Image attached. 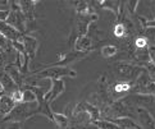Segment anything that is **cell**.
<instances>
[{
  "instance_id": "cell-31",
  "label": "cell",
  "mask_w": 155,
  "mask_h": 129,
  "mask_svg": "<svg viewBox=\"0 0 155 129\" xmlns=\"http://www.w3.org/2000/svg\"><path fill=\"white\" fill-rule=\"evenodd\" d=\"M154 19H155V18H154Z\"/></svg>"
},
{
  "instance_id": "cell-8",
  "label": "cell",
  "mask_w": 155,
  "mask_h": 129,
  "mask_svg": "<svg viewBox=\"0 0 155 129\" xmlns=\"http://www.w3.org/2000/svg\"><path fill=\"white\" fill-rule=\"evenodd\" d=\"M19 41L23 44L26 55L30 59H34L36 56V53H37V49H38V41L34 36H30V35H22Z\"/></svg>"
},
{
  "instance_id": "cell-9",
  "label": "cell",
  "mask_w": 155,
  "mask_h": 129,
  "mask_svg": "<svg viewBox=\"0 0 155 129\" xmlns=\"http://www.w3.org/2000/svg\"><path fill=\"white\" fill-rule=\"evenodd\" d=\"M14 106L15 104L12 97L7 93H3V96L0 97V121H3L8 116V114L14 109Z\"/></svg>"
},
{
  "instance_id": "cell-4",
  "label": "cell",
  "mask_w": 155,
  "mask_h": 129,
  "mask_svg": "<svg viewBox=\"0 0 155 129\" xmlns=\"http://www.w3.org/2000/svg\"><path fill=\"white\" fill-rule=\"evenodd\" d=\"M90 54V51H86V53H82V51H71L68 54H64V55H60L59 60L57 63H51V64H46L45 66H68L71 64L76 63L81 59L86 58L87 55Z\"/></svg>"
},
{
  "instance_id": "cell-19",
  "label": "cell",
  "mask_w": 155,
  "mask_h": 129,
  "mask_svg": "<svg viewBox=\"0 0 155 129\" xmlns=\"http://www.w3.org/2000/svg\"><path fill=\"white\" fill-rule=\"evenodd\" d=\"M10 49H12V41H9L7 37L0 35V51L4 54V53H8Z\"/></svg>"
},
{
  "instance_id": "cell-5",
  "label": "cell",
  "mask_w": 155,
  "mask_h": 129,
  "mask_svg": "<svg viewBox=\"0 0 155 129\" xmlns=\"http://www.w3.org/2000/svg\"><path fill=\"white\" fill-rule=\"evenodd\" d=\"M95 21H97V14H90V15H80L77 14V19H76V30H77V37L78 36H84L88 33L91 24Z\"/></svg>"
},
{
  "instance_id": "cell-23",
  "label": "cell",
  "mask_w": 155,
  "mask_h": 129,
  "mask_svg": "<svg viewBox=\"0 0 155 129\" xmlns=\"http://www.w3.org/2000/svg\"><path fill=\"white\" fill-rule=\"evenodd\" d=\"M149 45H150V44H149V41L143 36L137 37L135 40V47L136 49H147Z\"/></svg>"
},
{
  "instance_id": "cell-18",
  "label": "cell",
  "mask_w": 155,
  "mask_h": 129,
  "mask_svg": "<svg viewBox=\"0 0 155 129\" xmlns=\"http://www.w3.org/2000/svg\"><path fill=\"white\" fill-rule=\"evenodd\" d=\"M100 53L104 58H112L118 53V47L114 46V45H105V46L101 47Z\"/></svg>"
},
{
  "instance_id": "cell-14",
  "label": "cell",
  "mask_w": 155,
  "mask_h": 129,
  "mask_svg": "<svg viewBox=\"0 0 155 129\" xmlns=\"http://www.w3.org/2000/svg\"><path fill=\"white\" fill-rule=\"evenodd\" d=\"M76 12L80 15H90L95 14L94 9L91 7V4L88 2H77L76 3Z\"/></svg>"
},
{
  "instance_id": "cell-28",
  "label": "cell",
  "mask_w": 155,
  "mask_h": 129,
  "mask_svg": "<svg viewBox=\"0 0 155 129\" xmlns=\"http://www.w3.org/2000/svg\"><path fill=\"white\" fill-rule=\"evenodd\" d=\"M72 129H97V128L91 123V124H86V125H77V127H73Z\"/></svg>"
},
{
  "instance_id": "cell-12",
  "label": "cell",
  "mask_w": 155,
  "mask_h": 129,
  "mask_svg": "<svg viewBox=\"0 0 155 129\" xmlns=\"http://www.w3.org/2000/svg\"><path fill=\"white\" fill-rule=\"evenodd\" d=\"M0 35H3L4 37H7L9 41H17L21 38L22 33H19L15 28H13L12 26H9L5 22H0Z\"/></svg>"
},
{
  "instance_id": "cell-2",
  "label": "cell",
  "mask_w": 155,
  "mask_h": 129,
  "mask_svg": "<svg viewBox=\"0 0 155 129\" xmlns=\"http://www.w3.org/2000/svg\"><path fill=\"white\" fill-rule=\"evenodd\" d=\"M77 76L76 70L71 69L69 66H46L42 70L35 73V78L37 79H62L63 77H72Z\"/></svg>"
},
{
  "instance_id": "cell-1",
  "label": "cell",
  "mask_w": 155,
  "mask_h": 129,
  "mask_svg": "<svg viewBox=\"0 0 155 129\" xmlns=\"http://www.w3.org/2000/svg\"><path fill=\"white\" fill-rule=\"evenodd\" d=\"M112 70L120 82H128L134 85L135 81L145 72V68L138 66L134 63H128V61H118V63L113 64Z\"/></svg>"
},
{
  "instance_id": "cell-21",
  "label": "cell",
  "mask_w": 155,
  "mask_h": 129,
  "mask_svg": "<svg viewBox=\"0 0 155 129\" xmlns=\"http://www.w3.org/2000/svg\"><path fill=\"white\" fill-rule=\"evenodd\" d=\"M127 35H128V32H127L126 27H124L123 24H120V23L115 24V27H114V36H115V37H118V38H120V37H127Z\"/></svg>"
},
{
  "instance_id": "cell-17",
  "label": "cell",
  "mask_w": 155,
  "mask_h": 129,
  "mask_svg": "<svg viewBox=\"0 0 155 129\" xmlns=\"http://www.w3.org/2000/svg\"><path fill=\"white\" fill-rule=\"evenodd\" d=\"M22 102L25 104H35L37 102V97L34 93V91L30 88H26L22 91Z\"/></svg>"
},
{
  "instance_id": "cell-13",
  "label": "cell",
  "mask_w": 155,
  "mask_h": 129,
  "mask_svg": "<svg viewBox=\"0 0 155 129\" xmlns=\"http://www.w3.org/2000/svg\"><path fill=\"white\" fill-rule=\"evenodd\" d=\"M53 121L57 124L59 128L67 129L71 127V120L65 114H59V113H53Z\"/></svg>"
},
{
  "instance_id": "cell-16",
  "label": "cell",
  "mask_w": 155,
  "mask_h": 129,
  "mask_svg": "<svg viewBox=\"0 0 155 129\" xmlns=\"http://www.w3.org/2000/svg\"><path fill=\"white\" fill-rule=\"evenodd\" d=\"M92 124L95 125L97 129H120L118 125H115L113 121L107 120V119H99L92 121Z\"/></svg>"
},
{
  "instance_id": "cell-20",
  "label": "cell",
  "mask_w": 155,
  "mask_h": 129,
  "mask_svg": "<svg viewBox=\"0 0 155 129\" xmlns=\"http://www.w3.org/2000/svg\"><path fill=\"white\" fill-rule=\"evenodd\" d=\"M138 4H140V2H138V0H128V2L124 3V7H126L127 12H128L130 15H135Z\"/></svg>"
},
{
  "instance_id": "cell-25",
  "label": "cell",
  "mask_w": 155,
  "mask_h": 129,
  "mask_svg": "<svg viewBox=\"0 0 155 129\" xmlns=\"http://www.w3.org/2000/svg\"><path fill=\"white\" fill-rule=\"evenodd\" d=\"M2 129H22V123L18 121H7Z\"/></svg>"
},
{
  "instance_id": "cell-10",
  "label": "cell",
  "mask_w": 155,
  "mask_h": 129,
  "mask_svg": "<svg viewBox=\"0 0 155 129\" xmlns=\"http://www.w3.org/2000/svg\"><path fill=\"white\" fill-rule=\"evenodd\" d=\"M94 45V40L92 37L88 35H84V36H78L74 40V51H82V53H86V51H90L91 47Z\"/></svg>"
},
{
  "instance_id": "cell-6",
  "label": "cell",
  "mask_w": 155,
  "mask_h": 129,
  "mask_svg": "<svg viewBox=\"0 0 155 129\" xmlns=\"http://www.w3.org/2000/svg\"><path fill=\"white\" fill-rule=\"evenodd\" d=\"M65 91V85H64V81L63 79H51V85H50V88L49 91L45 93V98L46 102L50 105L55 98H58L60 95Z\"/></svg>"
},
{
  "instance_id": "cell-27",
  "label": "cell",
  "mask_w": 155,
  "mask_h": 129,
  "mask_svg": "<svg viewBox=\"0 0 155 129\" xmlns=\"http://www.w3.org/2000/svg\"><path fill=\"white\" fill-rule=\"evenodd\" d=\"M9 12L10 10H8V9H0V22H5L7 21V18H8V15H9Z\"/></svg>"
},
{
  "instance_id": "cell-7",
  "label": "cell",
  "mask_w": 155,
  "mask_h": 129,
  "mask_svg": "<svg viewBox=\"0 0 155 129\" xmlns=\"http://www.w3.org/2000/svg\"><path fill=\"white\" fill-rule=\"evenodd\" d=\"M25 17L21 13V10H10L9 15L5 23H8L9 26H12L13 28H15L19 33L23 35L25 33Z\"/></svg>"
},
{
  "instance_id": "cell-22",
  "label": "cell",
  "mask_w": 155,
  "mask_h": 129,
  "mask_svg": "<svg viewBox=\"0 0 155 129\" xmlns=\"http://www.w3.org/2000/svg\"><path fill=\"white\" fill-rule=\"evenodd\" d=\"M142 68H145V70H146V73H147V76H149V78H150L151 81H155V65L153 64V63H146V64H143L142 65Z\"/></svg>"
},
{
  "instance_id": "cell-24",
  "label": "cell",
  "mask_w": 155,
  "mask_h": 129,
  "mask_svg": "<svg viewBox=\"0 0 155 129\" xmlns=\"http://www.w3.org/2000/svg\"><path fill=\"white\" fill-rule=\"evenodd\" d=\"M10 97H12V100L14 101L15 105L21 104V102H22V89H19V88L14 89V91L10 93Z\"/></svg>"
},
{
  "instance_id": "cell-29",
  "label": "cell",
  "mask_w": 155,
  "mask_h": 129,
  "mask_svg": "<svg viewBox=\"0 0 155 129\" xmlns=\"http://www.w3.org/2000/svg\"><path fill=\"white\" fill-rule=\"evenodd\" d=\"M3 92H4V88L2 86V83H0V93H3Z\"/></svg>"
},
{
  "instance_id": "cell-11",
  "label": "cell",
  "mask_w": 155,
  "mask_h": 129,
  "mask_svg": "<svg viewBox=\"0 0 155 129\" xmlns=\"http://www.w3.org/2000/svg\"><path fill=\"white\" fill-rule=\"evenodd\" d=\"M4 72L7 73V74L12 78L13 82L15 83V86H17L18 88L23 85V74L21 73V70L15 66L14 64H7L4 66Z\"/></svg>"
},
{
  "instance_id": "cell-26",
  "label": "cell",
  "mask_w": 155,
  "mask_h": 129,
  "mask_svg": "<svg viewBox=\"0 0 155 129\" xmlns=\"http://www.w3.org/2000/svg\"><path fill=\"white\" fill-rule=\"evenodd\" d=\"M147 53H149V60H150V63L155 65V45H149Z\"/></svg>"
},
{
  "instance_id": "cell-3",
  "label": "cell",
  "mask_w": 155,
  "mask_h": 129,
  "mask_svg": "<svg viewBox=\"0 0 155 129\" xmlns=\"http://www.w3.org/2000/svg\"><path fill=\"white\" fill-rule=\"evenodd\" d=\"M135 120L142 129H155V119L147 108L137 106L135 109Z\"/></svg>"
},
{
  "instance_id": "cell-15",
  "label": "cell",
  "mask_w": 155,
  "mask_h": 129,
  "mask_svg": "<svg viewBox=\"0 0 155 129\" xmlns=\"http://www.w3.org/2000/svg\"><path fill=\"white\" fill-rule=\"evenodd\" d=\"M120 3L122 2H114V0H107V2H99L100 7L103 9H107V10H110L113 14L118 15L119 13V8H120Z\"/></svg>"
},
{
  "instance_id": "cell-30",
  "label": "cell",
  "mask_w": 155,
  "mask_h": 129,
  "mask_svg": "<svg viewBox=\"0 0 155 129\" xmlns=\"http://www.w3.org/2000/svg\"><path fill=\"white\" fill-rule=\"evenodd\" d=\"M2 96H3V93H0V97H2Z\"/></svg>"
}]
</instances>
